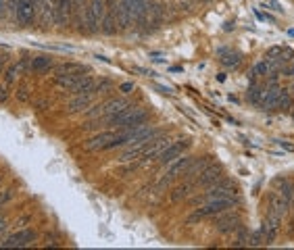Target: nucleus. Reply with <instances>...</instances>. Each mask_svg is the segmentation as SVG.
Here are the masks:
<instances>
[{"label": "nucleus", "instance_id": "obj_1", "mask_svg": "<svg viewBox=\"0 0 294 250\" xmlns=\"http://www.w3.org/2000/svg\"><path fill=\"white\" fill-rule=\"evenodd\" d=\"M129 142H131V138H129L127 131H119V134H115V131H103V134H98V136L88 140V142H86V150H90V152L111 150V148L126 146Z\"/></svg>", "mask_w": 294, "mask_h": 250}, {"label": "nucleus", "instance_id": "obj_2", "mask_svg": "<svg viewBox=\"0 0 294 250\" xmlns=\"http://www.w3.org/2000/svg\"><path fill=\"white\" fill-rule=\"evenodd\" d=\"M234 202H236V200H231V198H223V196H219V198H211L205 207L196 208V213L192 215V217L188 219V221L192 223V221H198V219H203V217H213V215L226 213V210H230L231 207H234Z\"/></svg>", "mask_w": 294, "mask_h": 250}, {"label": "nucleus", "instance_id": "obj_3", "mask_svg": "<svg viewBox=\"0 0 294 250\" xmlns=\"http://www.w3.org/2000/svg\"><path fill=\"white\" fill-rule=\"evenodd\" d=\"M106 13V0H90L88 4V34L100 31V23Z\"/></svg>", "mask_w": 294, "mask_h": 250}, {"label": "nucleus", "instance_id": "obj_4", "mask_svg": "<svg viewBox=\"0 0 294 250\" xmlns=\"http://www.w3.org/2000/svg\"><path fill=\"white\" fill-rule=\"evenodd\" d=\"M80 80H82V71H80V69H71V71H67V69H57L55 82H57L59 88L73 90Z\"/></svg>", "mask_w": 294, "mask_h": 250}, {"label": "nucleus", "instance_id": "obj_5", "mask_svg": "<svg viewBox=\"0 0 294 250\" xmlns=\"http://www.w3.org/2000/svg\"><path fill=\"white\" fill-rule=\"evenodd\" d=\"M188 146H190L188 140H180V142L169 144V146H165V150L159 154V161L163 163V165H169V163H173L175 159H180L182 152H184Z\"/></svg>", "mask_w": 294, "mask_h": 250}, {"label": "nucleus", "instance_id": "obj_6", "mask_svg": "<svg viewBox=\"0 0 294 250\" xmlns=\"http://www.w3.org/2000/svg\"><path fill=\"white\" fill-rule=\"evenodd\" d=\"M36 240V231L32 229H21L17 233H13V236H9L4 242H0V246H4V248H19V246H27V244H32V242Z\"/></svg>", "mask_w": 294, "mask_h": 250}, {"label": "nucleus", "instance_id": "obj_7", "mask_svg": "<svg viewBox=\"0 0 294 250\" xmlns=\"http://www.w3.org/2000/svg\"><path fill=\"white\" fill-rule=\"evenodd\" d=\"M223 177V171H221V167L219 165H209L203 173H200L198 177H196V186H205V188H209V186H215L219 182V179Z\"/></svg>", "mask_w": 294, "mask_h": 250}, {"label": "nucleus", "instance_id": "obj_8", "mask_svg": "<svg viewBox=\"0 0 294 250\" xmlns=\"http://www.w3.org/2000/svg\"><path fill=\"white\" fill-rule=\"evenodd\" d=\"M240 228V219L236 215H231L230 210H226V213H219L217 215V229L221 233H230Z\"/></svg>", "mask_w": 294, "mask_h": 250}, {"label": "nucleus", "instance_id": "obj_9", "mask_svg": "<svg viewBox=\"0 0 294 250\" xmlns=\"http://www.w3.org/2000/svg\"><path fill=\"white\" fill-rule=\"evenodd\" d=\"M146 15H148L152 25L159 27L161 23H163V19H165V6L161 2H152V0H148V4H146Z\"/></svg>", "mask_w": 294, "mask_h": 250}, {"label": "nucleus", "instance_id": "obj_10", "mask_svg": "<svg viewBox=\"0 0 294 250\" xmlns=\"http://www.w3.org/2000/svg\"><path fill=\"white\" fill-rule=\"evenodd\" d=\"M115 15H117V25H119V29H127V27L134 25V17H131L127 4L121 2V0H119L117 9H115Z\"/></svg>", "mask_w": 294, "mask_h": 250}, {"label": "nucleus", "instance_id": "obj_11", "mask_svg": "<svg viewBox=\"0 0 294 250\" xmlns=\"http://www.w3.org/2000/svg\"><path fill=\"white\" fill-rule=\"evenodd\" d=\"M90 100H92V94H75V96L69 100V111L71 113L84 111V108L90 106Z\"/></svg>", "mask_w": 294, "mask_h": 250}, {"label": "nucleus", "instance_id": "obj_12", "mask_svg": "<svg viewBox=\"0 0 294 250\" xmlns=\"http://www.w3.org/2000/svg\"><path fill=\"white\" fill-rule=\"evenodd\" d=\"M194 186H196V184L192 182V179H186L182 186H177L175 190L171 192V200H173V202H180V200H184V198H188V196H190V192H192V188H194Z\"/></svg>", "mask_w": 294, "mask_h": 250}, {"label": "nucleus", "instance_id": "obj_13", "mask_svg": "<svg viewBox=\"0 0 294 250\" xmlns=\"http://www.w3.org/2000/svg\"><path fill=\"white\" fill-rule=\"evenodd\" d=\"M94 77L92 75H82V80L77 82V85L73 88V94H94Z\"/></svg>", "mask_w": 294, "mask_h": 250}, {"label": "nucleus", "instance_id": "obj_14", "mask_svg": "<svg viewBox=\"0 0 294 250\" xmlns=\"http://www.w3.org/2000/svg\"><path fill=\"white\" fill-rule=\"evenodd\" d=\"M294 104V98H292V94L288 90H284L280 92V96H277V103H275V111H290Z\"/></svg>", "mask_w": 294, "mask_h": 250}, {"label": "nucleus", "instance_id": "obj_15", "mask_svg": "<svg viewBox=\"0 0 294 250\" xmlns=\"http://www.w3.org/2000/svg\"><path fill=\"white\" fill-rule=\"evenodd\" d=\"M277 229L280 228H275V225H272L265 219V221H263V225H261V229H259V233L263 236V242H265V244H269V242H273L275 240V236H277Z\"/></svg>", "mask_w": 294, "mask_h": 250}, {"label": "nucleus", "instance_id": "obj_16", "mask_svg": "<svg viewBox=\"0 0 294 250\" xmlns=\"http://www.w3.org/2000/svg\"><path fill=\"white\" fill-rule=\"evenodd\" d=\"M55 65V61L50 57H36L29 61V69H34V71H46V69H50Z\"/></svg>", "mask_w": 294, "mask_h": 250}, {"label": "nucleus", "instance_id": "obj_17", "mask_svg": "<svg viewBox=\"0 0 294 250\" xmlns=\"http://www.w3.org/2000/svg\"><path fill=\"white\" fill-rule=\"evenodd\" d=\"M226 52H228V50H226ZM223 62H226L228 67H236L238 62H240V57H238L236 52H228V59H223Z\"/></svg>", "mask_w": 294, "mask_h": 250}, {"label": "nucleus", "instance_id": "obj_18", "mask_svg": "<svg viewBox=\"0 0 294 250\" xmlns=\"http://www.w3.org/2000/svg\"><path fill=\"white\" fill-rule=\"evenodd\" d=\"M106 88H111V82H109V80H103V82L94 83V90H92V92H103V90H106Z\"/></svg>", "mask_w": 294, "mask_h": 250}, {"label": "nucleus", "instance_id": "obj_19", "mask_svg": "<svg viewBox=\"0 0 294 250\" xmlns=\"http://www.w3.org/2000/svg\"><path fill=\"white\" fill-rule=\"evenodd\" d=\"M11 198H13V192H11V190L0 192V207H2V205H6V202H9Z\"/></svg>", "mask_w": 294, "mask_h": 250}, {"label": "nucleus", "instance_id": "obj_20", "mask_svg": "<svg viewBox=\"0 0 294 250\" xmlns=\"http://www.w3.org/2000/svg\"><path fill=\"white\" fill-rule=\"evenodd\" d=\"M119 90H121L123 94H129L131 90H134V83H129V82H126V83H121V85H119Z\"/></svg>", "mask_w": 294, "mask_h": 250}, {"label": "nucleus", "instance_id": "obj_21", "mask_svg": "<svg viewBox=\"0 0 294 250\" xmlns=\"http://www.w3.org/2000/svg\"><path fill=\"white\" fill-rule=\"evenodd\" d=\"M161 94H171V88H167V85H154Z\"/></svg>", "mask_w": 294, "mask_h": 250}, {"label": "nucleus", "instance_id": "obj_22", "mask_svg": "<svg viewBox=\"0 0 294 250\" xmlns=\"http://www.w3.org/2000/svg\"><path fill=\"white\" fill-rule=\"evenodd\" d=\"M4 229H6V221H4L2 217H0V236H2V233H4Z\"/></svg>", "mask_w": 294, "mask_h": 250}, {"label": "nucleus", "instance_id": "obj_23", "mask_svg": "<svg viewBox=\"0 0 294 250\" xmlns=\"http://www.w3.org/2000/svg\"><path fill=\"white\" fill-rule=\"evenodd\" d=\"M0 17H4V0H0Z\"/></svg>", "mask_w": 294, "mask_h": 250}, {"label": "nucleus", "instance_id": "obj_24", "mask_svg": "<svg viewBox=\"0 0 294 250\" xmlns=\"http://www.w3.org/2000/svg\"><path fill=\"white\" fill-rule=\"evenodd\" d=\"M2 69H4V59L0 57V73H2Z\"/></svg>", "mask_w": 294, "mask_h": 250}, {"label": "nucleus", "instance_id": "obj_25", "mask_svg": "<svg viewBox=\"0 0 294 250\" xmlns=\"http://www.w3.org/2000/svg\"><path fill=\"white\" fill-rule=\"evenodd\" d=\"M292 119H294V108H292Z\"/></svg>", "mask_w": 294, "mask_h": 250}, {"label": "nucleus", "instance_id": "obj_26", "mask_svg": "<svg viewBox=\"0 0 294 250\" xmlns=\"http://www.w3.org/2000/svg\"><path fill=\"white\" fill-rule=\"evenodd\" d=\"M0 182H2V179H0Z\"/></svg>", "mask_w": 294, "mask_h": 250}]
</instances>
